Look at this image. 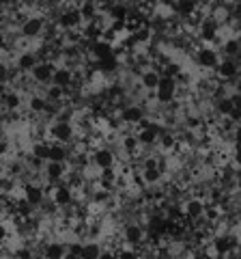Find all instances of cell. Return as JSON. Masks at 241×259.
<instances>
[{"mask_svg": "<svg viewBox=\"0 0 241 259\" xmlns=\"http://www.w3.org/2000/svg\"><path fill=\"white\" fill-rule=\"evenodd\" d=\"M7 91H9V82H0V97H3Z\"/></svg>", "mask_w": 241, "mask_h": 259, "instance_id": "32", "label": "cell"}, {"mask_svg": "<svg viewBox=\"0 0 241 259\" xmlns=\"http://www.w3.org/2000/svg\"><path fill=\"white\" fill-rule=\"evenodd\" d=\"M69 151L63 143H50V153H47V160L52 162H67Z\"/></svg>", "mask_w": 241, "mask_h": 259, "instance_id": "21", "label": "cell"}, {"mask_svg": "<svg viewBox=\"0 0 241 259\" xmlns=\"http://www.w3.org/2000/svg\"><path fill=\"white\" fill-rule=\"evenodd\" d=\"M56 24L63 28V30H74V28H80L82 26V15H80V9L78 7H65L58 18H56Z\"/></svg>", "mask_w": 241, "mask_h": 259, "instance_id": "5", "label": "cell"}, {"mask_svg": "<svg viewBox=\"0 0 241 259\" xmlns=\"http://www.w3.org/2000/svg\"><path fill=\"white\" fill-rule=\"evenodd\" d=\"M235 190L241 194V171H237V175H235Z\"/></svg>", "mask_w": 241, "mask_h": 259, "instance_id": "31", "label": "cell"}, {"mask_svg": "<svg viewBox=\"0 0 241 259\" xmlns=\"http://www.w3.org/2000/svg\"><path fill=\"white\" fill-rule=\"evenodd\" d=\"M93 164L97 168H110L116 164V151L112 147H97L93 151Z\"/></svg>", "mask_w": 241, "mask_h": 259, "instance_id": "13", "label": "cell"}, {"mask_svg": "<svg viewBox=\"0 0 241 259\" xmlns=\"http://www.w3.org/2000/svg\"><path fill=\"white\" fill-rule=\"evenodd\" d=\"M54 67H56V65L52 61H39L33 67V71H30V80H33L35 84H50Z\"/></svg>", "mask_w": 241, "mask_h": 259, "instance_id": "8", "label": "cell"}, {"mask_svg": "<svg viewBox=\"0 0 241 259\" xmlns=\"http://www.w3.org/2000/svg\"><path fill=\"white\" fill-rule=\"evenodd\" d=\"M144 238H147V227L140 225V223H127L125 229H123V240L127 246H134L138 248L144 244Z\"/></svg>", "mask_w": 241, "mask_h": 259, "instance_id": "4", "label": "cell"}, {"mask_svg": "<svg viewBox=\"0 0 241 259\" xmlns=\"http://www.w3.org/2000/svg\"><path fill=\"white\" fill-rule=\"evenodd\" d=\"M147 117V108L142 104H125L118 110V119L123 125H140V121Z\"/></svg>", "mask_w": 241, "mask_h": 259, "instance_id": "3", "label": "cell"}, {"mask_svg": "<svg viewBox=\"0 0 241 259\" xmlns=\"http://www.w3.org/2000/svg\"><path fill=\"white\" fill-rule=\"evenodd\" d=\"M26 104H28V110L35 112V115H43L45 108H47V100H45L43 95H37V93L30 95Z\"/></svg>", "mask_w": 241, "mask_h": 259, "instance_id": "22", "label": "cell"}, {"mask_svg": "<svg viewBox=\"0 0 241 259\" xmlns=\"http://www.w3.org/2000/svg\"><path fill=\"white\" fill-rule=\"evenodd\" d=\"M213 71H215V76H218L220 80H224V82H228V80H235L241 74V69H239V65L235 63V59H228V56L220 59V63L215 65Z\"/></svg>", "mask_w": 241, "mask_h": 259, "instance_id": "7", "label": "cell"}, {"mask_svg": "<svg viewBox=\"0 0 241 259\" xmlns=\"http://www.w3.org/2000/svg\"><path fill=\"white\" fill-rule=\"evenodd\" d=\"M37 63H39V56H37L35 50H20L18 54H15V65L13 67L18 71H22V74H30Z\"/></svg>", "mask_w": 241, "mask_h": 259, "instance_id": "10", "label": "cell"}, {"mask_svg": "<svg viewBox=\"0 0 241 259\" xmlns=\"http://www.w3.org/2000/svg\"><path fill=\"white\" fill-rule=\"evenodd\" d=\"M45 190L39 182H30V184H24V199L28 201L33 207H41V203L45 201Z\"/></svg>", "mask_w": 241, "mask_h": 259, "instance_id": "11", "label": "cell"}, {"mask_svg": "<svg viewBox=\"0 0 241 259\" xmlns=\"http://www.w3.org/2000/svg\"><path fill=\"white\" fill-rule=\"evenodd\" d=\"M7 46H9V35L5 32V28H0V50H5Z\"/></svg>", "mask_w": 241, "mask_h": 259, "instance_id": "30", "label": "cell"}, {"mask_svg": "<svg viewBox=\"0 0 241 259\" xmlns=\"http://www.w3.org/2000/svg\"><path fill=\"white\" fill-rule=\"evenodd\" d=\"M183 212H186V218H190V221H198L205 212V201L200 197H188L183 201Z\"/></svg>", "mask_w": 241, "mask_h": 259, "instance_id": "15", "label": "cell"}, {"mask_svg": "<svg viewBox=\"0 0 241 259\" xmlns=\"http://www.w3.org/2000/svg\"><path fill=\"white\" fill-rule=\"evenodd\" d=\"M7 238H9V227H7L5 221H0V244H5Z\"/></svg>", "mask_w": 241, "mask_h": 259, "instance_id": "28", "label": "cell"}, {"mask_svg": "<svg viewBox=\"0 0 241 259\" xmlns=\"http://www.w3.org/2000/svg\"><path fill=\"white\" fill-rule=\"evenodd\" d=\"M67 93V89H63V87H56V84H50V87H45V93L43 97L50 104H56V102H63V97H65Z\"/></svg>", "mask_w": 241, "mask_h": 259, "instance_id": "23", "label": "cell"}, {"mask_svg": "<svg viewBox=\"0 0 241 259\" xmlns=\"http://www.w3.org/2000/svg\"><path fill=\"white\" fill-rule=\"evenodd\" d=\"M9 74H11L9 65L5 61H0V82H9Z\"/></svg>", "mask_w": 241, "mask_h": 259, "instance_id": "27", "label": "cell"}, {"mask_svg": "<svg viewBox=\"0 0 241 259\" xmlns=\"http://www.w3.org/2000/svg\"><path fill=\"white\" fill-rule=\"evenodd\" d=\"M47 197H50L58 207L74 205V188H69V186H58V184H56L54 190L47 194Z\"/></svg>", "mask_w": 241, "mask_h": 259, "instance_id": "14", "label": "cell"}, {"mask_svg": "<svg viewBox=\"0 0 241 259\" xmlns=\"http://www.w3.org/2000/svg\"><path fill=\"white\" fill-rule=\"evenodd\" d=\"M159 71L157 69H144L142 74H140V80H138V84L142 87V91H149V93H153L155 89H157V82H159Z\"/></svg>", "mask_w": 241, "mask_h": 259, "instance_id": "16", "label": "cell"}, {"mask_svg": "<svg viewBox=\"0 0 241 259\" xmlns=\"http://www.w3.org/2000/svg\"><path fill=\"white\" fill-rule=\"evenodd\" d=\"M41 253L45 257H65L67 255V244L65 242H43V250Z\"/></svg>", "mask_w": 241, "mask_h": 259, "instance_id": "20", "label": "cell"}, {"mask_svg": "<svg viewBox=\"0 0 241 259\" xmlns=\"http://www.w3.org/2000/svg\"><path fill=\"white\" fill-rule=\"evenodd\" d=\"M45 18L43 15H39V13H35V15H28L26 20H24L22 24H20V39H26V41H37L39 37L45 32Z\"/></svg>", "mask_w": 241, "mask_h": 259, "instance_id": "1", "label": "cell"}, {"mask_svg": "<svg viewBox=\"0 0 241 259\" xmlns=\"http://www.w3.org/2000/svg\"><path fill=\"white\" fill-rule=\"evenodd\" d=\"M136 139H138L140 147H155L157 145V132L151 127H140L138 132H136Z\"/></svg>", "mask_w": 241, "mask_h": 259, "instance_id": "19", "label": "cell"}, {"mask_svg": "<svg viewBox=\"0 0 241 259\" xmlns=\"http://www.w3.org/2000/svg\"><path fill=\"white\" fill-rule=\"evenodd\" d=\"M220 52H224V56L228 59H237L241 54V37H228L220 41Z\"/></svg>", "mask_w": 241, "mask_h": 259, "instance_id": "17", "label": "cell"}, {"mask_svg": "<svg viewBox=\"0 0 241 259\" xmlns=\"http://www.w3.org/2000/svg\"><path fill=\"white\" fill-rule=\"evenodd\" d=\"M101 253H103L101 242H95V240L82 242V255H80V257H99Z\"/></svg>", "mask_w": 241, "mask_h": 259, "instance_id": "24", "label": "cell"}, {"mask_svg": "<svg viewBox=\"0 0 241 259\" xmlns=\"http://www.w3.org/2000/svg\"><path fill=\"white\" fill-rule=\"evenodd\" d=\"M140 177L144 186H157L164 182V168L162 166H155V168H140Z\"/></svg>", "mask_w": 241, "mask_h": 259, "instance_id": "18", "label": "cell"}, {"mask_svg": "<svg viewBox=\"0 0 241 259\" xmlns=\"http://www.w3.org/2000/svg\"><path fill=\"white\" fill-rule=\"evenodd\" d=\"M50 84H56V87H63V89H69L76 84V76H74V69L69 65H56L54 67V74H52V80Z\"/></svg>", "mask_w": 241, "mask_h": 259, "instance_id": "9", "label": "cell"}, {"mask_svg": "<svg viewBox=\"0 0 241 259\" xmlns=\"http://www.w3.org/2000/svg\"><path fill=\"white\" fill-rule=\"evenodd\" d=\"M41 173H43V180L45 182L58 184L61 180H65V173H67L65 162H52V160H47L45 166L41 168Z\"/></svg>", "mask_w": 241, "mask_h": 259, "instance_id": "12", "label": "cell"}, {"mask_svg": "<svg viewBox=\"0 0 241 259\" xmlns=\"http://www.w3.org/2000/svg\"><path fill=\"white\" fill-rule=\"evenodd\" d=\"M67 255H76V257L82 255V242H69L67 244Z\"/></svg>", "mask_w": 241, "mask_h": 259, "instance_id": "26", "label": "cell"}, {"mask_svg": "<svg viewBox=\"0 0 241 259\" xmlns=\"http://www.w3.org/2000/svg\"><path fill=\"white\" fill-rule=\"evenodd\" d=\"M47 136L50 139H54V143H71V141H76L74 136H76V125L74 123H69L67 119H56L54 123L47 127Z\"/></svg>", "mask_w": 241, "mask_h": 259, "instance_id": "2", "label": "cell"}, {"mask_svg": "<svg viewBox=\"0 0 241 259\" xmlns=\"http://www.w3.org/2000/svg\"><path fill=\"white\" fill-rule=\"evenodd\" d=\"M230 160H232V164L241 168V147H235V149H232V156H230Z\"/></svg>", "mask_w": 241, "mask_h": 259, "instance_id": "29", "label": "cell"}, {"mask_svg": "<svg viewBox=\"0 0 241 259\" xmlns=\"http://www.w3.org/2000/svg\"><path fill=\"white\" fill-rule=\"evenodd\" d=\"M196 63H198V67L213 71L215 65L220 63V50H215V48L209 46V44H203L196 52Z\"/></svg>", "mask_w": 241, "mask_h": 259, "instance_id": "6", "label": "cell"}, {"mask_svg": "<svg viewBox=\"0 0 241 259\" xmlns=\"http://www.w3.org/2000/svg\"><path fill=\"white\" fill-rule=\"evenodd\" d=\"M47 153H50V143H35L30 149V156H35L41 162H47Z\"/></svg>", "mask_w": 241, "mask_h": 259, "instance_id": "25", "label": "cell"}, {"mask_svg": "<svg viewBox=\"0 0 241 259\" xmlns=\"http://www.w3.org/2000/svg\"><path fill=\"white\" fill-rule=\"evenodd\" d=\"M157 3H159V5H166V7H172L176 0H157Z\"/></svg>", "mask_w": 241, "mask_h": 259, "instance_id": "33", "label": "cell"}]
</instances>
